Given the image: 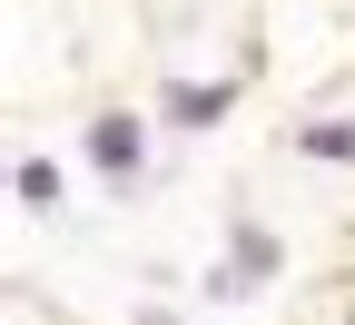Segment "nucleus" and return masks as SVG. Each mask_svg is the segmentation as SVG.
Instances as JSON below:
<instances>
[{
	"mask_svg": "<svg viewBox=\"0 0 355 325\" xmlns=\"http://www.w3.org/2000/svg\"><path fill=\"white\" fill-rule=\"evenodd\" d=\"M89 158H99L119 188H128V177L148 168V128H139V118H119V109H109V118H89Z\"/></svg>",
	"mask_w": 355,
	"mask_h": 325,
	"instance_id": "1",
	"label": "nucleus"
},
{
	"mask_svg": "<svg viewBox=\"0 0 355 325\" xmlns=\"http://www.w3.org/2000/svg\"><path fill=\"white\" fill-rule=\"evenodd\" d=\"M266 266H277V237H266V227H237V266L217 276V296H237V286H257Z\"/></svg>",
	"mask_w": 355,
	"mask_h": 325,
	"instance_id": "2",
	"label": "nucleus"
},
{
	"mask_svg": "<svg viewBox=\"0 0 355 325\" xmlns=\"http://www.w3.org/2000/svg\"><path fill=\"white\" fill-rule=\"evenodd\" d=\"M217 109H227V89H217V79H178V89H168V118H178V128H207Z\"/></svg>",
	"mask_w": 355,
	"mask_h": 325,
	"instance_id": "3",
	"label": "nucleus"
},
{
	"mask_svg": "<svg viewBox=\"0 0 355 325\" xmlns=\"http://www.w3.org/2000/svg\"><path fill=\"white\" fill-rule=\"evenodd\" d=\"M10 188H20L30 207H50V197H60V168H50V158H20V177H10Z\"/></svg>",
	"mask_w": 355,
	"mask_h": 325,
	"instance_id": "4",
	"label": "nucleus"
},
{
	"mask_svg": "<svg viewBox=\"0 0 355 325\" xmlns=\"http://www.w3.org/2000/svg\"><path fill=\"white\" fill-rule=\"evenodd\" d=\"M306 148L316 158H355V128H306Z\"/></svg>",
	"mask_w": 355,
	"mask_h": 325,
	"instance_id": "5",
	"label": "nucleus"
}]
</instances>
